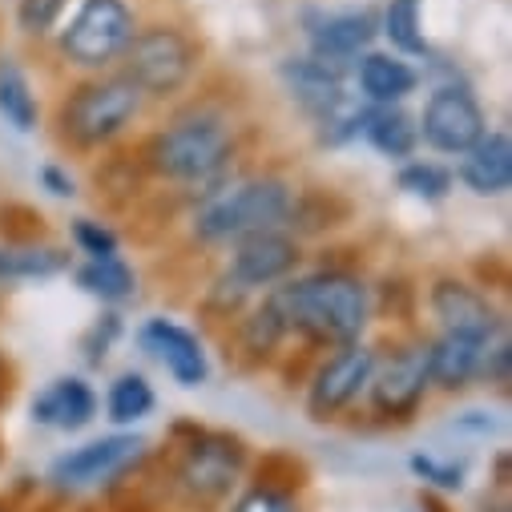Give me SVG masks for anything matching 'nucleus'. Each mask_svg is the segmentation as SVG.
<instances>
[{
  "label": "nucleus",
  "instance_id": "nucleus-1",
  "mask_svg": "<svg viewBox=\"0 0 512 512\" xmlns=\"http://www.w3.org/2000/svg\"><path fill=\"white\" fill-rule=\"evenodd\" d=\"M267 299L283 315L287 335H299L303 343L327 351L343 343H359L375 311L371 287L347 267H319L307 275H291L287 283L267 291Z\"/></svg>",
  "mask_w": 512,
  "mask_h": 512
},
{
  "label": "nucleus",
  "instance_id": "nucleus-2",
  "mask_svg": "<svg viewBox=\"0 0 512 512\" xmlns=\"http://www.w3.org/2000/svg\"><path fill=\"white\" fill-rule=\"evenodd\" d=\"M234 125L214 109H190L146 142L142 166L174 186H202L198 194L210 198L230 182L234 162Z\"/></svg>",
  "mask_w": 512,
  "mask_h": 512
},
{
  "label": "nucleus",
  "instance_id": "nucleus-3",
  "mask_svg": "<svg viewBox=\"0 0 512 512\" xmlns=\"http://www.w3.org/2000/svg\"><path fill=\"white\" fill-rule=\"evenodd\" d=\"M295 186L283 174H254V178H230L222 190L202 198V206L190 218V234L202 246H234L238 238L283 230L295 206Z\"/></svg>",
  "mask_w": 512,
  "mask_h": 512
},
{
  "label": "nucleus",
  "instance_id": "nucleus-4",
  "mask_svg": "<svg viewBox=\"0 0 512 512\" xmlns=\"http://www.w3.org/2000/svg\"><path fill=\"white\" fill-rule=\"evenodd\" d=\"M142 105L146 97L121 73L89 77L77 89H69V97L61 101V113H57L61 138L73 150H105L134 130Z\"/></svg>",
  "mask_w": 512,
  "mask_h": 512
},
{
  "label": "nucleus",
  "instance_id": "nucleus-5",
  "mask_svg": "<svg viewBox=\"0 0 512 512\" xmlns=\"http://www.w3.org/2000/svg\"><path fill=\"white\" fill-rule=\"evenodd\" d=\"M121 77L142 97L166 101L182 93L198 73V45L174 25H146L130 37L125 53L117 57Z\"/></svg>",
  "mask_w": 512,
  "mask_h": 512
},
{
  "label": "nucleus",
  "instance_id": "nucleus-6",
  "mask_svg": "<svg viewBox=\"0 0 512 512\" xmlns=\"http://www.w3.org/2000/svg\"><path fill=\"white\" fill-rule=\"evenodd\" d=\"M138 33V17L130 0H81V9L61 29V57L77 69L113 65L130 37Z\"/></svg>",
  "mask_w": 512,
  "mask_h": 512
},
{
  "label": "nucleus",
  "instance_id": "nucleus-7",
  "mask_svg": "<svg viewBox=\"0 0 512 512\" xmlns=\"http://www.w3.org/2000/svg\"><path fill=\"white\" fill-rule=\"evenodd\" d=\"M416 130H420V142L428 150L460 158L488 134V117L464 81H448V85H436L428 93L424 113L416 117Z\"/></svg>",
  "mask_w": 512,
  "mask_h": 512
},
{
  "label": "nucleus",
  "instance_id": "nucleus-8",
  "mask_svg": "<svg viewBox=\"0 0 512 512\" xmlns=\"http://www.w3.org/2000/svg\"><path fill=\"white\" fill-rule=\"evenodd\" d=\"M375 363H379V351L371 343H343V347H331V355L319 359L311 383H307V416L327 424V420H339L359 396H367V383L375 375Z\"/></svg>",
  "mask_w": 512,
  "mask_h": 512
},
{
  "label": "nucleus",
  "instance_id": "nucleus-9",
  "mask_svg": "<svg viewBox=\"0 0 512 512\" xmlns=\"http://www.w3.org/2000/svg\"><path fill=\"white\" fill-rule=\"evenodd\" d=\"M246 468V448L226 432H194V440L178 456V488L198 504H218L230 496Z\"/></svg>",
  "mask_w": 512,
  "mask_h": 512
},
{
  "label": "nucleus",
  "instance_id": "nucleus-10",
  "mask_svg": "<svg viewBox=\"0 0 512 512\" xmlns=\"http://www.w3.org/2000/svg\"><path fill=\"white\" fill-rule=\"evenodd\" d=\"M303 263V242L283 226V230H263L238 238L230 246V263H226V279L242 291V295H263L275 291L279 283H287Z\"/></svg>",
  "mask_w": 512,
  "mask_h": 512
},
{
  "label": "nucleus",
  "instance_id": "nucleus-11",
  "mask_svg": "<svg viewBox=\"0 0 512 512\" xmlns=\"http://www.w3.org/2000/svg\"><path fill=\"white\" fill-rule=\"evenodd\" d=\"M142 456H146V440L142 436L113 432V436L89 440V444H81V448H73L65 456H57L53 468H49V480L61 492H85V488L109 484L121 472H130Z\"/></svg>",
  "mask_w": 512,
  "mask_h": 512
},
{
  "label": "nucleus",
  "instance_id": "nucleus-12",
  "mask_svg": "<svg viewBox=\"0 0 512 512\" xmlns=\"http://www.w3.org/2000/svg\"><path fill=\"white\" fill-rule=\"evenodd\" d=\"M428 355L424 343H404L388 359L375 363V375L367 383L371 412L379 420H412L428 396Z\"/></svg>",
  "mask_w": 512,
  "mask_h": 512
},
{
  "label": "nucleus",
  "instance_id": "nucleus-13",
  "mask_svg": "<svg viewBox=\"0 0 512 512\" xmlns=\"http://www.w3.org/2000/svg\"><path fill=\"white\" fill-rule=\"evenodd\" d=\"M428 311L444 335H460V339H476V343H492L504 335V311L480 287H472L456 275L432 279Z\"/></svg>",
  "mask_w": 512,
  "mask_h": 512
},
{
  "label": "nucleus",
  "instance_id": "nucleus-14",
  "mask_svg": "<svg viewBox=\"0 0 512 512\" xmlns=\"http://www.w3.org/2000/svg\"><path fill=\"white\" fill-rule=\"evenodd\" d=\"M138 343L170 371V379L178 388H202L210 379V359H206V347L202 339L174 323V319H146L142 331H138Z\"/></svg>",
  "mask_w": 512,
  "mask_h": 512
},
{
  "label": "nucleus",
  "instance_id": "nucleus-15",
  "mask_svg": "<svg viewBox=\"0 0 512 512\" xmlns=\"http://www.w3.org/2000/svg\"><path fill=\"white\" fill-rule=\"evenodd\" d=\"M375 37H379V17L371 9H339L307 25V53L335 65H351L371 49Z\"/></svg>",
  "mask_w": 512,
  "mask_h": 512
},
{
  "label": "nucleus",
  "instance_id": "nucleus-16",
  "mask_svg": "<svg viewBox=\"0 0 512 512\" xmlns=\"http://www.w3.org/2000/svg\"><path fill=\"white\" fill-rule=\"evenodd\" d=\"M97 392L93 383L81 379V375H61L53 383H45V388L33 396V424L41 428H57V432H81L97 420Z\"/></svg>",
  "mask_w": 512,
  "mask_h": 512
},
{
  "label": "nucleus",
  "instance_id": "nucleus-17",
  "mask_svg": "<svg viewBox=\"0 0 512 512\" xmlns=\"http://www.w3.org/2000/svg\"><path fill=\"white\" fill-rule=\"evenodd\" d=\"M279 77L291 93V101L303 109V113H323L331 101H339L347 93V65H335V61H323L315 53H303V57H287L279 65Z\"/></svg>",
  "mask_w": 512,
  "mask_h": 512
},
{
  "label": "nucleus",
  "instance_id": "nucleus-18",
  "mask_svg": "<svg viewBox=\"0 0 512 512\" xmlns=\"http://www.w3.org/2000/svg\"><path fill=\"white\" fill-rule=\"evenodd\" d=\"M452 178H460V186L472 190L476 198L508 194V186H512V138L504 130H488L468 154H460V170Z\"/></svg>",
  "mask_w": 512,
  "mask_h": 512
},
{
  "label": "nucleus",
  "instance_id": "nucleus-19",
  "mask_svg": "<svg viewBox=\"0 0 512 512\" xmlns=\"http://www.w3.org/2000/svg\"><path fill=\"white\" fill-rule=\"evenodd\" d=\"M484 351L488 343H476V339H460V335H436L424 343V355H428V383L436 392H464L480 379V367H484Z\"/></svg>",
  "mask_w": 512,
  "mask_h": 512
},
{
  "label": "nucleus",
  "instance_id": "nucleus-20",
  "mask_svg": "<svg viewBox=\"0 0 512 512\" xmlns=\"http://www.w3.org/2000/svg\"><path fill=\"white\" fill-rule=\"evenodd\" d=\"M355 85L367 105H400L420 85V69L396 53H363L355 61Z\"/></svg>",
  "mask_w": 512,
  "mask_h": 512
},
{
  "label": "nucleus",
  "instance_id": "nucleus-21",
  "mask_svg": "<svg viewBox=\"0 0 512 512\" xmlns=\"http://www.w3.org/2000/svg\"><path fill=\"white\" fill-rule=\"evenodd\" d=\"M363 138L375 154L392 158V162H408L420 146V130H416V117L404 105H367L363 117Z\"/></svg>",
  "mask_w": 512,
  "mask_h": 512
},
{
  "label": "nucleus",
  "instance_id": "nucleus-22",
  "mask_svg": "<svg viewBox=\"0 0 512 512\" xmlns=\"http://www.w3.org/2000/svg\"><path fill=\"white\" fill-rule=\"evenodd\" d=\"M69 271V254L61 246L37 242H0V283H33Z\"/></svg>",
  "mask_w": 512,
  "mask_h": 512
},
{
  "label": "nucleus",
  "instance_id": "nucleus-23",
  "mask_svg": "<svg viewBox=\"0 0 512 512\" xmlns=\"http://www.w3.org/2000/svg\"><path fill=\"white\" fill-rule=\"evenodd\" d=\"M77 287L109 307H121L130 303L138 295V271L121 259V254H113V259H85L77 271H73Z\"/></svg>",
  "mask_w": 512,
  "mask_h": 512
},
{
  "label": "nucleus",
  "instance_id": "nucleus-24",
  "mask_svg": "<svg viewBox=\"0 0 512 512\" xmlns=\"http://www.w3.org/2000/svg\"><path fill=\"white\" fill-rule=\"evenodd\" d=\"M0 117H5V125H13L17 134H33L41 125V105H37L33 81L13 57H0Z\"/></svg>",
  "mask_w": 512,
  "mask_h": 512
},
{
  "label": "nucleus",
  "instance_id": "nucleus-25",
  "mask_svg": "<svg viewBox=\"0 0 512 512\" xmlns=\"http://www.w3.org/2000/svg\"><path fill=\"white\" fill-rule=\"evenodd\" d=\"M287 339H291V335H287V323H283V315L275 311V303H271L267 295H263V303H254V307L238 319V347H242L254 363L271 359Z\"/></svg>",
  "mask_w": 512,
  "mask_h": 512
},
{
  "label": "nucleus",
  "instance_id": "nucleus-26",
  "mask_svg": "<svg viewBox=\"0 0 512 512\" xmlns=\"http://www.w3.org/2000/svg\"><path fill=\"white\" fill-rule=\"evenodd\" d=\"M379 33L392 41L396 57H428L424 0H388L379 17Z\"/></svg>",
  "mask_w": 512,
  "mask_h": 512
},
{
  "label": "nucleus",
  "instance_id": "nucleus-27",
  "mask_svg": "<svg viewBox=\"0 0 512 512\" xmlns=\"http://www.w3.org/2000/svg\"><path fill=\"white\" fill-rule=\"evenodd\" d=\"M158 396L150 388V379L142 371H121L113 383H109V392H105V416L109 424L125 428V424H138L154 412Z\"/></svg>",
  "mask_w": 512,
  "mask_h": 512
},
{
  "label": "nucleus",
  "instance_id": "nucleus-28",
  "mask_svg": "<svg viewBox=\"0 0 512 512\" xmlns=\"http://www.w3.org/2000/svg\"><path fill=\"white\" fill-rule=\"evenodd\" d=\"M363 117H367V101L359 93H343L339 101H331L323 113H315V138L319 146H347L363 134Z\"/></svg>",
  "mask_w": 512,
  "mask_h": 512
},
{
  "label": "nucleus",
  "instance_id": "nucleus-29",
  "mask_svg": "<svg viewBox=\"0 0 512 512\" xmlns=\"http://www.w3.org/2000/svg\"><path fill=\"white\" fill-rule=\"evenodd\" d=\"M396 186L416 198V202H444L456 186L452 170L440 166V162H424V158H408L400 170H396Z\"/></svg>",
  "mask_w": 512,
  "mask_h": 512
},
{
  "label": "nucleus",
  "instance_id": "nucleus-30",
  "mask_svg": "<svg viewBox=\"0 0 512 512\" xmlns=\"http://www.w3.org/2000/svg\"><path fill=\"white\" fill-rule=\"evenodd\" d=\"M230 512H299L295 504V492L287 484H271V480H259L254 488H246Z\"/></svg>",
  "mask_w": 512,
  "mask_h": 512
},
{
  "label": "nucleus",
  "instance_id": "nucleus-31",
  "mask_svg": "<svg viewBox=\"0 0 512 512\" xmlns=\"http://www.w3.org/2000/svg\"><path fill=\"white\" fill-rule=\"evenodd\" d=\"M408 464H412V472H416L424 484H432V488H440V492H460V488H464V476H468V468H464L460 460H440V456H432V452H416Z\"/></svg>",
  "mask_w": 512,
  "mask_h": 512
},
{
  "label": "nucleus",
  "instance_id": "nucleus-32",
  "mask_svg": "<svg viewBox=\"0 0 512 512\" xmlns=\"http://www.w3.org/2000/svg\"><path fill=\"white\" fill-rule=\"evenodd\" d=\"M69 0H17V25L29 37H45L61 25Z\"/></svg>",
  "mask_w": 512,
  "mask_h": 512
},
{
  "label": "nucleus",
  "instance_id": "nucleus-33",
  "mask_svg": "<svg viewBox=\"0 0 512 512\" xmlns=\"http://www.w3.org/2000/svg\"><path fill=\"white\" fill-rule=\"evenodd\" d=\"M73 246L85 254V259H113V254L121 250L117 234L105 222H93V218H77L73 222Z\"/></svg>",
  "mask_w": 512,
  "mask_h": 512
},
{
  "label": "nucleus",
  "instance_id": "nucleus-34",
  "mask_svg": "<svg viewBox=\"0 0 512 512\" xmlns=\"http://www.w3.org/2000/svg\"><path fill=\"white\" fill-rule=\"evenodd\" d=\"M121 335V319L109 311V315H101L85 335H81V351H85V359L89 363H101L105 355H109V347H113V339Z\"/></svg>",
  "mask_w": 512,
  "mask_h": 512
},
{
  "label": "nucleus",
  "instance_id": "nucleus-35",
  "mask_svg": "<svg viewBox=\"0 0 512 512\" xmlns=\"http://www.w3.org/2000/svg\"><path fill=\"white\" fill-rule=\"evenodd\" d=\"M508 375H512V343H508V335H500V339H492L488 351H484L480 379L492 383V388H508Z\"/></svg>",
  "mask_w": 512,
  "mask_h": 512
},
{
  "label": "nucleus",
  "instance_id": "nucleus-36",
  "mask_svg": "<svg viewBox=\"0 0 512 512\" xmlns=\"http://www.w3.org/2000/svg\"><path fill=\"white\" fill-rule=\"evenodd\" d=\"M37 182L53 194V198H73L77 194V182H73V174L65 170V166H57V162H45L41 170H37Z\"/></svg>",
  "mask_w": 512,
  "mask_h": 512
}]
</instances>
